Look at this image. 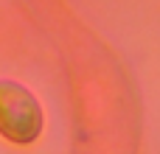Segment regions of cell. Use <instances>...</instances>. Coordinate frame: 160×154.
Wrapping results in <instances>:
<instances>
[{
	"label": "cell",
	"mask_w": 160,
	"mask_h": 154,
	"mask_svg": "<svg viewBox=\"0 0 160 154\" xmlns=\"http://www.w3.org/2000/svg\"><path fill=\"white\" fill-rule=\"evenodd\" d=\"M39 129L42 112L34 95L14 81H0V132L14 143H31Z\"/></svg>",
	"instance_id": "1"
}]
</instances>
